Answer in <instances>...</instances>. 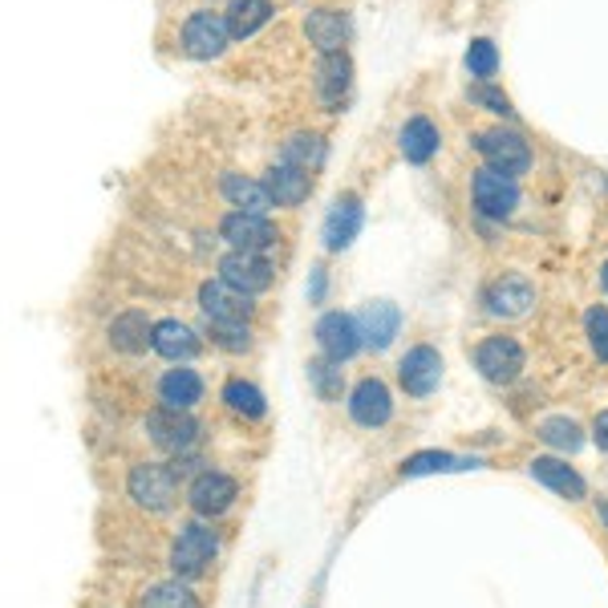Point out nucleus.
<instances>
[{"mask_svg":"<svg viewBox=\"0 0 608 608\" xmlns=\"http://www.w3.org/2000/svg\"><path fill=\"white\" fill-rule=\"evenodd\" d=\"M600 276H605V288H608V260H605V272H600Z\"/></svg>","mask_w":608,"mask_h":608,"instance_id":"nucleus-41","label":"nucleus"},{"mask_svg":"<svg viewBox=\"0 0 608 608\" xmlns=\"http://www.w3.org/2000/svg\"><path fill=\"white\" fill-rule=\"evenodd\" d=\"M479 155L487 158V167L491 170H503V175H524L532 167V146L520 130H482L479 134Z\"/></svg>","mask_w":608,"mask_h":608,"instance_id":"nucleus-3","label":"nucleus"},{"mask_svg":"<svg viewBox=\"0 0 608 608\" xmlns=\"http://www.w3.org/2000/svg\"><path fill=\"white\" fill-rule=\"evenodd\" d=\"M224 402L236 414H243V418H264V410H269V406H264V394H260L252 382H227Z\"/></svg>","mask_w":608,"mask_h":608,"instance_id":"nucleus-31","label":"nucleus"},{"mask_svg":"<svg viewBox=\"0 0 608 608\" xmlns=\"http://www.w3.org/2000/svg\"><path fill=\"white\" fill-rule=\"evenodd\" d=\"M199 309L207 312V321L212 325H248V317H252V300L236 293L231 284L224 281H207L199 288Z\"/></svg>","mask_w":608,"mask_h":608,"instance_id":"nucleus-7","label":"nucleus"},{"mask_svg":"<svg viewBox=\"0 0 608 608\" xmlns=\"http://www.w3.org/2000/svg\"><path fill=\"white\" fill-rule=\"evenodd\" d=\"M130 499L146 511H167L179 496V470L175 467H158V463H139L130 470Z\"/></svg>","mask_w":608,"mask_h":608,"instance_id":"nucleus-1","label":"nucleus"},{"mask_svg":"<svg viewBox=\"0 0 608 608\" xmlns=\"http://www.w3.org/2000/svg\"><path fill=\"white\" fill-rule=\"evenodd\" d=\"M146 434H151V442H155L158 451L187 454V451H195L199 422L187 410H175V406H158V410L146 414Z\"/></svg>","mask_w":608,"mask_h":608,"instance_id":"nucleus-2","label":"nucleus"},{"mask_svg":"<svg viewBox=\"0 0 608 608\" xmlns=\"http://www.w3.org/2000/svg\"><path fill=\"white\" fill-rule=\"evenodd\" d=\"M269 191L272 199H276V207H297V203H305L312 191V175L300 167H288V163H281V167L269 170Z\"/></svg>","mask_w":608,"mask_h":608,"instance_id":"nucleus-22","label":"nucleus"},{"mask_svg":"<svg viewBox=\"0 0 608 608\" xmlns=\"http://www.w3.org/2000/svg\"><path fill=\"white\" fill-rule=\"evenodd\" d=\"M215 552H219V536H215L212 527L187 524L179 532V539H175V548H170V568H175V576L191 581V576H199L203 568L212 564Z\"/></svg>","mask_w":608,"mask_h":608,"instance_id":"nucleus-4","label":"nucleus"},{"mask_svg":"<svg viewBox=\"0 0 608 608\" xmlns=\"http://www.w3.org/2000/svg\"><path fill=\"white\" fill-rule=\"evenodd\" d=\"M475 366H479V373L487 382L508 385L524 369V349H520V341L511 337H487L479 345V354H475Z\"/></svg>","mask_w":608,"mask_h":608,"instance_id":"nucleus-8","label":"nucleus"},{"mask_svg":"<svg viewBox=\"0 0 608 608\" xmlns=\"http://www.w3.org/2000/svg\"><path fill=\"white\" fill-rule=\"evenodd\" d=\"M470 191H475V207H479L482 215H491V219H508V215L520 207V183H515L511 175H503V170L482 167L479 175H475Z\"/></svg>","mask_w":608,"mask_h":608,"instance_id":"nucleus-5","label":"nucleus"},{"mask_svg":"<svg viewBox=\"0 0 608 608\" xmlns=\"http://www.w3.org/2000/svg\"><path fill=\"white\" fill-rule=\"evenodd\" d=\"M110 345L114 349H122V354H142L146 345H155V325H151V317L139 309L122 312V317H114L110 325Z\"/></svg>","mask_w":608,"mask_h":608,"instance_id":"nucleus-21","label":"nucleus"},{"mask_svg":"<svg viewBox=\"0 0 608 608\" xmlns=\"http://www.w3.org/2000/svg\"><path fill=\"white\" fill-rule=\"evenodd\" d=\"M219 281L231 284L243 297H255L272 288V264L260 252H227L219 260Z\"/></svg>","mask_w":608,"mask_h":608,"instance_id":"nucleus-6","label":"nucleus"},{"mask_svg":"<svg viewBox=\"0 0 608 608\" xmlns=\"http://www.w3.org/2000/svg\"><path fill=\"white\" fill-rule=\"evenodd\" d=\"M479 467L475 458H458V454H446V451H422L414 454V458H406V467H402V475L406 479H414V475H446V470H470Z\"/></svg>","mask_w":608,"mask_h":608,"instance_id":"nucleus-28","label":"nucleus"},{"mask_svg":"<svg viewBox=\"0 0 608 608\" xmlns=\"http://www.w3.org/2000/svg\"><path fill=\"white\" fill-rule=\"evenodd\" d=\"M142 608H199V600L187 584L167 581V584H155L151 593L142 596Z\"/></svg>","mask_w":608,"mask_h":608,"instance_id":"nucleus-32","label":"nucleus"},{"mask_svg":"<svg viewBox=\"0 0 608 608\" xmlns=\"http://www.w3.org/2000/svg\"><path fill=\"white\" fill-rule=\"evenodd\" d=\"M532 475H536L544 487H552L556 496L572 499V503L588 496V487H584L581 475L568 467V463H560V458H536V463H532Z\"/></svg>","mask_w":608,"mask_h":608,"instance_id":"nucleus-23","label":"nucleus"},{"mask_svg":"<svg viewBox=\"0 0 608 608\" xmlns=\"http://www.w3.org/2000/svg\"><path fill=\"white\" fill-rule=\"evenodd\" d=\"M215 333V345H224L231 354H243L252 341H248V325H212Z\"/></svg>","mask_w":608,"mask_h":608,"instance_id":"nucleus-36","label":"nucleus"},{"mask_svg":"<svg viewBox=\"0 0 608 608\" xmlns=\"http://www.w3.org/2000/svg\"><path fill=\"white\" fill-rule=\"evenodd\" d=\"M281 163H288V167H300V170H317L321 163H325V142L317 139V134H293V139L284 142V155Z\"/></svg>","mask_w":608,"mask_h":608,"instance_id":"nucleus-29","label":"nucleus"},{"mask_svg":"<svg viewBox=\"0 0 608 608\" xmlns=\"http://www.w3.org/2000/svg\"><path fill=\"white\" fill-rule=\"evenodd\" d=\"M325 297V269L312 272V288H309V300H321Z\"/></svg>","mask_w":608,"mask_h":608,"instance_id":"nucleus-39","label":"nucleus"},{"mask_svg":"<svg viewBox=\"0 0 608 608\" xmlns=\"http://www.w3.org/2000/svg\"><path fill=\"white\" fill-rule=\"evenodd\" d=\"M539 439L548 442V446H556V451H564V454H576L584 446L581 426L572 422V418H548V422L539 426Z\"/></svg>","mask_w":608,"mask_h":608,"instance_id":"nucleus-30","label":"nucleus"},{"mask_svg":"<svg viewBox=\"0 0 608 608\" xmlns=\"http://www.w3.org/2000/svg\"><path fill=\"white\" fill-rule=\"evenodd\" d=\"M593 439H596V446L608 454V410L596 418V426H593Z\"/></svg>","mask_w":608,"mask_h":608,"instance_id":"nucleus-38","label":"nucleus"},{"mask_svg":"<svg viewBox=\"0 0 608 608\" xmlns=\"http://www.w3.org/2000/svg\"><path fill=\"white\" fill-rule=\"evenodd\" d=\"M397 142H402V155L410 158V163H430V158L439 155V127L430 122V118H410L406 127H402V134H397Z\"/></svg>","mask_w":608,"mask_h":608,"instance_id":"nucleus-24","label":"nucleus"},{"mask_svg":"<svg viewBox=\"0 0 608 608\" xmlns=\"http://www.w3.org/2000/svg\"><path fill=\"white\" fill-rule=\"evenodd\" d=\"M187 499H191V508H195L199 515H224V511L231 508V499H236V479H227L219 470H203V475L191 482Z\"/></svg>","mask_w":608,"mask_h":608,"instance_id":"nucleus-17","label":"nucleus"},{"mask_svg":"<svg viewBox=\"0 0 608 608\" xmlns=\"http://www.w3.org/2000/svg\"><path fill=\"white\" fill-rule=\"evenodd\" d=\"M467 70H470V78H479V82L496 78V70H499V49L487 41V37L470 41V49H467Z\"/></svg>","mask_w":608,"mask_h":608,"instance_id":"nucleus-34","label":"nucleus"},{"mask_svg":"<svg viewBox=\"0 0 608 608\" xmlns=\"http://www.w3.org/2000/svg\"><path fill=\"white\" fill-rule=\"evenodd\" d=\"M158 397H163V406L191 410L199 397H203V382H199L195 369H170L167 378L158 382Z\"/></svg>","mask_w":608,"mask_h":608,"instance_id":"nucleus-26","label":"nucleus"},{"mask_svg":"<svg viewBox=\"0 0 608 608\" xmlns=\"http://www.w3.org/2000/svg\"><path fill=\"white\" fill-rule=\"evenodd\" d=\"M317 345H321V354L329 361H349L366 345L361 329H357V317H349V312H325L317 321Z\"/></svg>","mask_w":608,"mask_h":608,"instance_id":"nucleus-10","label":"nucleus"},{"mask_svg":"<svg viewBox=\"0 0 608 608\" xmlns=\"http://www.w3.org/2000/svg\"><path fill=\"white\" fill-rule=\"evenodd\" d=\"M305 33L321 53H341V45L349 41V16L337 13V9H317L305 21Z\"/></svg>","mask_w":608,"mask_h":608,"instance_id":"nucleus-19","label":"nucleus"},{"mask_svg":"<svg viewBox=\"0 0 608 608\" xmlns=\"http://www.w3.org/2000/svg\"><path fill=\"white\" fill-rule=\"evenodd\" d=\"M224 199L236 212L248 215H269L276 207L269 183H255V179H243V175H224Z\"/></svg>","mask_w":608,"mask_h":608,"instance_id":"nucleus-20","label":"nucleus"},{"mask_svg":"<svg viewBox=\"0 0 608 608\" xmlns=\"http://www.w3.org/2000/svg\"><path fill=\"white\" fill-rule=\"evenodd\" d=\"M224 240L231 243V252H269L276 243V227L269 224V215H248V212H231L219 224Z\"/></svg>","mask_w":608,"mask_h":608,"instance_id":"nucleus-11","label":"nucleus"},{"mask_svg":"<svg viewBox=\"0 0 608 608\" xmlns=\"http://www.w3.org/2000/svg\"><path fill=\"white\" fill-rule=\"evenodd\" d=\"M341 361H309V382L312 390H317V397L321 402H337L341 397V385H345V378H341Z\"/></svg>","mask_w":608,"mask_h":608,"instance_id":"nucleus-33","label":"nucleus"},{"mask_svg":"<svg viewBox=\"0 0 608 608\" xmlns=\"http://www.w3.org/2000/svg\"><path fill=\"white\" fill-rule=\"evenodd\" d=\"M155 354H163L167 361H191V357L199 354V337L183 325V321H158Z\"/></svg>","mask_w":608,"mask_h":608,"instance_id":"nucleus-25","label":"nucleus"},{"mask_svg":"<svg viewBox=\"0 0 608 608\" xmlns=\"http://www.w3.org/2000/svg\"><path fill=\"white\" fill-rule=\"evenodd\" d=\"M470 98L479 102V106H491V114H503V118H511V102L503 98V94H496V90H491V85H475V90H470Z\"/></svg>","mask_w":608,"mask_h":608,"instance_id":"nucleus-37","label":"nucleus"},{"mask_svg":"<svg viewBox=\"0 0 608 608\" xmlns=\"http://www.w3.org/2000/svg\"><path fill=\"white\" fill-rule=\"evenodd\" d=\"M272 16V4L269 0H231L227 4V28H231V37H252L255 28H264Z\"/></svg>","mask_w":608,"mask_h":608,"instance_id":"nucleus-27","label":"nucleus"},{"mask_svg":"<svg viewBox=\"0 0 608 608\" xmlns=\"http://www.w3.org/2000/svg\"><path fill=\"white\" fill-rule=\"evenodd\" d=\"M366 224V212H361V199L357 195H341L333 203V212L325 215V248L329 252H341L357 240V231Z\"/></svg>","mask_w":608,"mask_h":608,"instance_id":"nucleus-16","label":"nucleus"},{"mask_svg":"<svg viewBox=\"0 0 608 608\" xmlns=\"http://www.w3.org/2000/svg\"><path fill=\"white\" fill-rule=\"evenodd\" d=\"M349 78H354V61L345 57V49L341 53H321V61H317V94H321L329 110L341 106V98L349 94Z\"/></svg>","mask_w":608,"mask_h":608,"instance_id":"nucleus-18","label":"nucleus"},{"mask_svg":"<svg viewBox=\"0 0 608 608\" xmlns=\"http://www.w3.org/2000/svg\"><path fill=\"white\" fill-rule=\"evenodd\" d=\"M227 37H231V28H227V16L219 13H191L183 25V49L199 61H212L227 49Z\"/></svg>","mask_w":608,"mask_h":608,"instance_id":"nucleus-9","label":"nucleus"},{"mask_svg":"<svg viewBox=\"0 0 608 608\" xmlns=\"http://www.w3.org/2000/svg\"><path fill=\"white\" fill-rule=\"evenodd\" d=\"M596 511H600V524L608 527V499H600V508H596Z\"/></svg>","mask_w":608,"mask_h":608,"instance_id":"nucleus-40","label":"nucleus"},{"mask_svg":"<svg viewBox=\"0 0 608 608\" xmlns=\"http://www.w3.org/2000/svg\"><path fill=\"white\" fill-rule=\"evenodd\" d=\"M349 414H354L357 426H385L390 422V414H394V402H390V390H385L378 378H366V382H357V390L349 394Z\"/></svg>","mask_w":608,"mask_h":608,"instance_id":"nucleus-15","label":"nucleus"},{"mask_svg":"<svg viewBox=\"0 0 608 608\" xmlns=\"http://www.w3.org/2000/svg\"><path fill=\"white\" fill-rule=\"evenodd\" d=\"M532 305H536V288H532L527 276H499V281L487 288V309L496 312V317L515 321V317H524Z\"/></svg>","mask_w":608,"mask_h":608,"instance_id":"nucleus-14","label":"nucleus"},{"mask_svg":"<svg viewBox=\"0 0 608 608\" xmlns=\"http://www.w3.org/2000/svg\"><path fill=\"white\" fill-rule=\"evenodd\" d=\"M397 378H402V385H406V394H414V397L434 394L442 382V357L434 354L430 345H418V349H410V354L402 357Z\"/></svg>","mask_w":608,"mask_h":608,"instance_id":"nucleus-12","label":"nucleus"},{"mask_svg":"<svg viewBox=\"0 0 608 608\" xmlns=\"http://www.w3.org/2000/svg\"><path fill=\"white\" fill-rule=\"evenodd\" d=\"M584 329H588V345L600 361H608V309H588L584 312Z\"/></svg>","mask_w":608,"mask_h":608,"instance_id":"nucleus-35","label":"nucleus"},{"mask_svg":"<svg viewBox=\"0 0 608 608\" xmlns=\"http://www.w3.org/2000/svg\"><path fill=\"white\" fill-rule=\"evenodd\" d=\"M357 329H361V341L369 349H390L397 329H402V309L390 305V300H373V305L357 312Z\"/></svg>","mask_w":608,"mask_h":608,"instance_id":"nucleus-13","label":"nucleus"}]
</instances>
